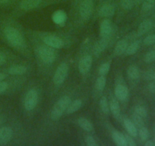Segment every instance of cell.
<instances>
[{"label":"cell","instance_id":"cell-46","mask_svg":"<svg viewBox=\"0 0 155 146\" xmlns=\"http://www.w3.org/2000/svg\"><path fill=\"white\" fill-rule=\"evenodd\" d=\"M153 141H154V144H155V135L154 136V139H153Z\"/></svg>","mask_w":155,"mask_h":146},{"label":"cell","instance_id":"cell-31","mask_svg":"<svg viewBox=\"0 0 155 146\" xmlns=\"http://www.w3.org/2000/svg\"><path fill=\"white\" fill-rule=\"evenodd\" d=\"M155 4V0H143L142 5V10L143 12H148L153 9Z\"/></svg>","mask_w":155,"mask_h":146},{"label":"cell","instance_id":"cell-6","mask_svg":"<svg viewBox=\"0 0 155 146\" xmlns=\"http://www.w3.org/2000/svg\"><path fill=\"white\" fill-rule=\"evenodd\" d=\"M94 4L92 0H83L80 5V15L83 19L88 20L90 18L93 12Z\"/></svg>","mask_w":155,"mask_h":146},{"label":"cell","instance_id":"cell-16","mask_svg":"<svg viewBox=\"0 0 155 146\" xmlns=\"http://www.w3.org/2000/svg\"><path fill=\"white\" fill-rule=\"evenodd\" d=\"M27 68L24 65H15L8 68V73L12 75H21L27 72Z\"/></svg>","mask_w":155,"mask_h":146},{"label":"cell","instance_id":"cell-13","mask_svg":"<svg viewBox=\"0 0 155 146\" xmlns=\"http://www.w3.org/2000/svg\"><path fill=\"white\" fill-rule=\"evenodd\" d=\"M115 95L117 98L120 100H124L127 98L129 95V90L127 87L123 85H117L114 90Z\"/></svg>","mask_w":155,"mask_h":146},{"label":"cell","instance_id":"cell-21","mask_svg":"<svg viewBox=\"0 0 155 146\" xmlns=\"http://www.w3.org/2000/svg\"><path fill=\"white\" fill-rule=\"evenodd\" d=\"M109 106H110V110L111 111L114 116L115 118H119L120 116V107L117 100L115 99H112L111 101L109 103Z\"/></svg>","mask_w":155,"mask_h":146},{"label":"cell","instance_id":"cell-25","mask_svg":"<svg viewBox=\"0 0 155 146\" xmlns=\"http://www.w3.org/2000/svg\"><path fill=\"white\" fill-rule=\"evenodd\" d=\"M53 21L58 24H62L64 23L65 20H66V15L62 11H58L55 13L52 16Z\"/></svg>","mask_w":155,"mask_h":146},{"label":"cell","instance_id":"cell-3","mask_svg":"<svg viewBox=\"0 0 155 146\" xmlns=\"http://www.w3.org/2000/svg\"><path fill=\"white\" fill-rule=\"evenodd\" d=\"M38 54L41 60L45 64L52 63L56 57L55 52L53 48L47 45L39 47L38 49Z\"/></svg>","mask_w":155,"mask_h":146},{"label":"cell","instance_id":"cell-41","mask_svg":"<svg viewBox=\"0 0 155 146\" xmlns=\"http://www.w3.org/2000/svg\"><path fill=\"white\" fill-rule=\"evenodd\" d=\"M6 61V56L3 53L0 52V65L4 64Z\"/></svg>","mask_w":155,"mask_h":146},{"label":"cell","instance_id":"cell-30","mask_svg":"<svg viewBox=\"0 0 155 146\" xmlns=\"http://www.w3.org/2000/svg\"><path fill=\"white\" fill-rule=\"evenodd\" d=\"M106 85V78L104 75H100L95 82V87L98 91H103Z\"/></svg>","mask_w":155,"mask_h":146},{"label":"cell","instance_id":"cell-4","mask_svg":"<svg viewBox=\"0 0 155 146\" xmlns=\"http://www.w3.org/2000/svg\"><path fill=\"white\" fill-rule=\"evenodd\" d=\"M38 100H39V94L37 91L33 88L29 90L24 97V104L25 109L28 111L33 110L37 105Z\"/></svg>","mask_w":155,"mask_h":146},{"label":"cell","instance_id":"cell-34","mask_svg":"<svg viewBox=\"0 0 155 146\" xmlns=\"http://www.w3.org/2000/svg\"><path fill=\"white\" fill-rule=\"evenodd\" d=\"M144 60L146 63H152L155 62V50L148 52L144 57Z\"/></svg>","mask_w":155,"mask_h":146},{"label":"cell","instance_id":"cell-11","mask_svg":"<svg viewBox=\"0 0 155 146\" xmlns=\"http://www.w3.org/2000/svg\"><path fill=\"white\" fill-rule=\"evenodd\" d=\"M115 13V6L113 4H104L100 8L98 14L103 18H110Z\"/></svg>","mask_w":155,"mask_h":146},{"label":"cell","instance_id":"cell-42","mask_svg":"<svg viewBox=\"0 0 155 146\" xmlns=\"http://www.w3.org/2000/svg\"><path fill=\"white\" fill-rule=\"evenodd\" d=\"M145 146H155V144L153 140H147L145 143Z\"/></svg>","mask_w":155,"mask_h":146},{"label":"cell","instance_id":"cell-19","mask_svg":"<svg viewBox=\"0 0 155 146\" xmlns=\"http://www.w3.org/2000/svg\"><path fill=\"white\" fill-rule=\"evenodd\" d=\"M112 138H113L114 141L118 146H127L125 135H123L122 133H120L118 131L113 132V133H112Z\"/></svg>","mask_w":155,"mask_h":146},{"label":"cell","instance_id":"cell-45","mask_svg":"<svg viewBox=\"0 0 155 146\" xmlns=\"http://www.w3.org/2000/svg\"><path fill=\"white\" fill-rule=\"evenodd\" d=\"M136 2H143V0H136Z\"/></svg>","mask_w":155,"mask_h":146},{"label":"cell","instance_id":"cell-44","mask_svg":"<svg viewBox=\"0 0 155 146\" xmlns=\"http://www.w3.org/2000/svg\"><path fill=\"white\" fill-rule=\"evenodd\" d=\"M8 2V0H0V3L1 4H5Z\"/></svg>","mask_w":155,"mask_h":146},{"label":"cell","instance_id":"cell-32","mask_svg":"<svg viewBox=\"0 0 155 146\" xmlns=\"http://www.w3.org/2000/svg\"><path fill=\"white\" fill-rule=\"evenodd\" d=\"M133 123H134L136 127L139 128L142 127V126H144V124H145V123H144V118H142L140 116L137 115L135 113L133 115Z\"/></svg>","mask_w":155,"mask_h":146},{"label":"cell","instance_id":"cell-10","mask_svg":"<svg viewBox=\"0 0 155 146\" xmlns=\"http://www.w3.org/2000/svg\"><path fill=\"white\" fill-rule=\"evenodd\" d=\"M112 30H113V25L110 20L107 18L103 20L100 25V36L101 38L107 37L111 33Z\"/></svg>","mask_w":155,"mask_h":146},{"label":"cell","instance_id":"cell-15","mask_svg":"<svg viewBox=\"0 0 155 146\" xmlns=\"http://www.w3.org/2000/svg\"><path fill=\"white\" fill-rule=\"evenodd\" d=\"M128 41L125 39L120 40V41H118L117 43L115 46L114 49V53L115 54L117 55V56H120V55L125 53L126 50H127V47H128Z\"/></svg>","mask_w":155,"mask_h":146},{"label":"cell","instance_id":"cell-14","mask_svg":"<svg viewBox=\"0 0 155 146\" xmlns=\"http://www.w3.org/2000/svg\"><path fill=\"white\" fill-rule=\"evenodd\" d=\"M152 26L153 22L151 20H144L142 22H141L139 27H138V34L140 35V36L145 34L147 32H148L151 28H152Z\"/></svg>","mask_w":155,"mask_h":146},{"label":"cell","instance_id":"cell-7","mask_svg":"<svg viewBox=\"0 0 155 146\" xmlns=\"http://www.w3.org/2000/svg\"><path fill=\"white\" fill-rule=\"evenodd\" d=\"M43 41L47 46L54 49H60L64 46V42L61 39L51 35L45 36L43 38Z\"/></svg>","mask_w":155,"mask_h":146},{"label":"cell","instance_id":"cell-39","mask_svg":"<svg viewBox=\"0 0 155 146\" xmlns=\"http://www.w3.org/2000/svg\"><path fill=\"white\" fill-rule=\"evenodd\" d=\"M8 88V85L7 82H4V81H1L0 82V94L6 91Z\"/></svg>","mask_w":155,"mask_h":146},{"label":"cell","instance_id":"cell-1","mask_svg":"<svg viewBox=\"0 0 155 146\" xmlns=\"http://www.w3.org/2000/svg\"><path fill=\"white\" fill-rule=\"evenodd\" d=\"M4 35L8 42L14 47H21L24 43L22 34L13 27H6L4 29Z\"/></svg>","mask_w":155,"mask_h":146},{"label":"cell","instance_id":"cell-47","mask_svg":"<svg viewBox=\"0 0 155 146\" xmlns=\"http://www.w3.org/2000/svg\"><path fill=\"white\" fill-rule=\"evenodd\" d=\"M154 47H155V43H154Z\"/></svg>","mask_w":155,"mask_h":146},{"label":"cell","instance_id":"cell-33","mask_svg":"<svg viewBox=\"0 0 155 146\" xmlns=\"http://www.w3.org/2000/svg\"><path fill=\"white\" fill-rule=\"evenodd\" d=\"M143 78L145 81L155 80V68L148 69L145 71L143 74Z\"/></svg>","mask_w":155,"mask_h":146},{"label":"cell","instance_id":"cell-23","mask_svg":"<svg viewBox=\"0 0 155 146\" xmlns=\"http://www.w3.org/2000/svg\"><path fill=\"white\" fill-rule=\"evenodd\" d=\"M140 47V41L136 40L132 43L131 44L128 45L127 50H126L125 54L127 56H130V55H133L138 51V50Z\"/></svg>","mask_w":155,"mask_h":146},{"label":"cell","instance_id":"cell-20","mask_svg":"<svg viewBox=\"0 0 155 146\" xmlns=\"http://www.w3.org/2000/svg\"><path fill=\"white\" fill-rule=\"evenodd\" d=\"M77 123H78L79 126H80L83 130L86 131V132H91L92 130H93V125H92V123L86 118L80 117V118L78 119Z\"/></svg>","mask_w":155,"mask_h":146},{"label":"cell","instance_id":"cell-18","mask_svg":"<svg viewBox=\"0 0 155 146\" xmlns=\"http://www.w3.org/2000/svg\"><path fill=\"white\" fill-rule=\"evenodd\" d=\"M124 126H125V128L127 129V132H129L130 135L133 137L137 136L138 135V130L137 127L135 126L134 123H133V121L129 119H125L124 120Z\"/></svg>","mask_w":155,"mask_h":146},{"label":"cell","instance_id":"cell-22","mask_svg":"<svg viewBox=\"0 0 155 146\" xmlns=\"http://www.w3.org/2000/svg\"><path fill=\"white\" fill-rule=\"evenodd\" d=\"M81 106H82V100H80V99H77V100H74L73 102H71L69 106H68V108H67L66 113L68 114L74 113L77 112V110H79Z\"/></svg>","mask_w":155,"mask_h":146},{"label":"cell","instance_id":"cell-40","mask_svg":"<svg viewBox=\"0 0 155 146\" xmlns=\"http://www.w3.org/2000/svg\"><path fill=\"white\" fill-rule=\"evenodd\" d=\"M148 90L150 91V92L155 94V80L152 81V82L148 85Z\"/></svg>","mask_w":155,"mask_h":146},{"label":"cell","instance_id":"cell-35","mask_svg":"<svg viewBox=\"0 0 155 146\" xmlns=\"http://www.w3.org/2000/svg\"><path fill=\"white\" fill-rule=\"evenodd\" d=\"M110 63L108 62H105V63H103L102 65L100 66L99 68V74L100 75H106L108 73L109 70H110Z\"/></svg>","mask_w":155,"mask_h":146},{"label":"cell","instance_id":"cell-38","mask_svg":"<svg viewBox=\"0 0 155 146\" xmlns=\"http://www.w3.org/2000/svg\"><path fill=\"white\" fill-rule=\"evenodd\" d=\"M126 138V143H127V146H136V143L135 142L134 139L132 138V135H125Z\"/></svg>","mask_w":155,"mask_h":146},{"label":"cell","instance_id":"cell-17","mask_svg":"<svg viewBox=\"0 0 155 146\" xmlns=\"http://www.w3.org/2000/svg\"><path fill=\"white\" fill-rule=\"evenodd\" d=\"M107 43H108V41H107V37L101 38L100 40H98L97 42V43L95 44V48H94V53H95L96 56H98L100 53H102L105 48L107 47Z\"/></svg>","mask_w":155,"mask_h":146},{"label":"cell","instance_id":"cell-29","mask_svg":"<svg viewBox=\"0 0 155 146\" xmlns=\"http://www.w3.org/2000/svg\"><path fill=\"white\" fill-rule=\"evenodd\" d=\"M136 2V0H120L121 6L125 10H130L133 9Z\"/></svg>","mask_w":155,"mask_h":146},{"label":"cell","instance_id":"cell-27","mask_svg":"<svg viewBox=\"0 0 155 146\" xmlns=\"http://www.w3.org/2000/svg\"><path fill=\"white\" fill-rule=\"evenodd\" d=\"M134 113L144 119L146 118L147 116H148V111H147L146 108L143 106H141V105H137V106H135Z\"/></svg>","mask_w":155,"mask_h":146},{"label":"cell","instance_id":"cell-2","mask_svg":"<svg viewBox=\"0 0 155 146\" xmlns=\"http://www.w3.org/2000/svg\"><path fill=\"white\" fill-rule=\"evenodd\" d=\"M71 100L68 96H64L61 97L55 103L54 106H53V109L51 112V119L54 121L58 120L64 113L66 111L67 108L71 103Z\"/></svg>","mask_w":155,"mask_h":146},{"label":"cell","instance_id":"cell-12","mask_svg":"<svg viewBox=\"0 0 155 146\" xmlns=\"http://www.w3.org/2000/svg\"><path fill=\"white\" fill-rule=\"evenodd\" d=\"M42 0H22L20 4V7L24 11H29L36 9L40 5Z\"/></svg>","mask_w":155,"mask_h":146},{"label":"cell","instance_id":"cell-43","mask_svg":"<svg viewBox=\"0 0 155 146\" xmlns=\"http://www.w3.org/2000/svg\"><path fill=\"white\" fill-rule=\"evenodd\" d=\"M5 77H6L5 75H4L3 73L0 72V82H1V81L4 80V79L5 78Z\"/></svg>","mask_w":155,"mask_h":146},{"label":"cell","instance_id":"cell-36","mask_svg":"<svg viewBox=\"0 0 155 146\" xmlns=\"http://www.w3.org/2000/svg\"><path fill=\"white\" fill-rule=\"evenodd\" d=\"M145 46H151L155 43V34H150L147 36L143 40Z\"/></svg>","mask_w":155,"mask_h":146},{"label":"cell","instance_id":"cell-24","mask_svg":"<svg viewBox=\"0 0 155 146\" xmlns=\"http://www.w3.org/2000/svg\"><path fill=\"white\" fill-rule=\"evenodd\" d=\"M127 75L131 80H136L140 76L139 68L135 65H130L127 69Z\"/></svg>","mask_w":155,"mask_h":146},{"label":"cell","instance_id":"cell-26","mask_svg":"<svg viewBox=\"0 0 155 146\" xmlns=\"http://www.w3.org/2000/svg\"><path fill=\"white\" fill-rule=\"evenodd\" d=\"M100 107H101V111H102L104 113L107 114L109 112H110L109 103L105 97H102L101 99H100Z\"/></svg>","mask_w":155,"mask_h":146},{"label":"cell","instance_id":"cell-8","mask_svg":"<svg viewBox=\"0 0 155 146\" xmlns=\"http://www.w3.org/2000/svg\"><path fill=\"white\" fill-rule=\"evenodd\" d=\"M92 64V56L87 55L85 56L80 59V62H79V70H80V73L83 75L86 74L88 71L90 70L91 66Z\"/></svg>","mask_w":155,"mask_h":146},{"label":"cell","instance_id":"cell-9","mask_svg":"<svg viewBox=\"0 0 155 146\" xmlns=\"http://www.w3.org/2000/svg\"><path fill=\"white\" fill-rule=\"evenodd\" d=\"M13 130L12 128L4 126L0 128V145L6 144L12 138Z\"/></svg>","mask_w":155,"mask_h":146},{"label":"cell","instance_id":"cell-28","mask_svg":"<svg viewBox=\"0 0 155 146\" xmlns=\"http://www.w3.org/2000/svg\"><path fill=\"white\" fill-rule=\"evenodd\" d=\"M138 133H139V135L142 141H145L149 138V131H148V129H147L146 127H145V126H142V127L139 128V130Z\"/></svg>","mask_w":155,"mask_h":146},{"label":"cell","instance_id":"cell-37","mask_svg":"<svg viewBox=\"0 0 155 146\" xmlns=\"http://www.w3.org/2000/svg\"><path fill=\"white\" fill-rule=\"evenodd\" d=\"M86 143L88 146H97L96 141H95V138L92 136H90V135H88L86 138Z\"/></svg>","mask_w":155,"mask_h":146},{"label":"cell","instance_id":"cell-5","mask_svg":"<svg viewBox=\"0 0 155 146\" xmlns=\"http://www.w3.org/2000/svg\"><path fill=\"white\" fill-rule=\"evenodd\" d=\"M68 71H69V68H68V64L65 62L60 64L56 69L54 77H53L54 83L56 85H60L63 84L64 82L66 80L67 76L68 75Z\"/></svg>","mask_w":155,"mask_h":146}]
</instances>
